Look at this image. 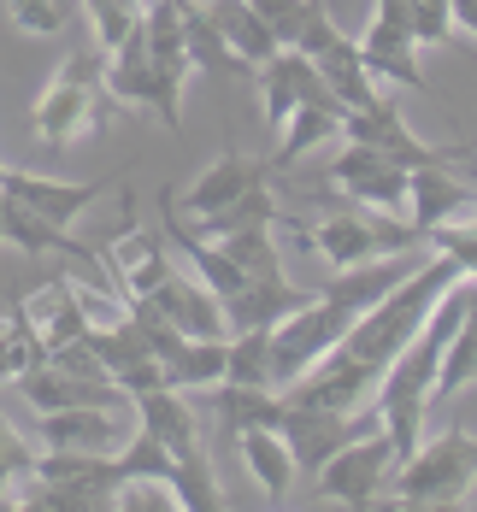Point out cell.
<instances>
[{
  "mask_svg": "<svg viewBox=\"0 0 477 512\" xmlns=\"http://www.w3.org/2000/svg\"><path fill=\"white\" fill-rule=\"evenodd\" d=\"M466 271L454 265L448 254H430V259H419L383 301H371L354 324H348V336L336 342V354H348L354 365H366L371 377L383 383V371H389V359L401 354L413 336L424 330V318L436 312V301L460 283Z\"/></svg>",
  "mask_w": 477,
  "mask_h": 512,
  "instance_id": "obj_1",
  "label": "cell"
},
{
  "mask_svg": "<svg viewBox=\"0 0 477 512\" xmlns=\"http://www.w3.org/2000/svg\"><path fill=\"white\" fill-rule=\"evenodd\" d=\"M395 507H466L477 489V436L466 424H454L448 436L419 442L407 460L395 465V483H389Z\"/></svg>",
  "mask_w": 477,
  "mask_h": 512,
  "instance_id": "obj_2",
  "label": "cell"
},
{
  "mask_svg": "<svg viewBox=\"0 0 477 512\" xmlns=\"http://www.w3.org/2000/svg\"><path fill=\"white\" fill-rule=\"evenodd\" d=\"M106 101H112V89H106V65H95L89 53L77 48V53H65L59 77L36 95L30 130H36L53 154H59V148H71L77 136L101 130V124H106Z\"/></svg>",
  "mask_w": 477,
  "mask_h": 512,
  "instance_id": "obj_3",
  "label": "cell"
},
{
  "mask_svg": "<svg viewBox=\"0 0 477 512\" xmlns=\"http://www.w3.org/2000/svg\"><path fill=\"white\" fill-rule=\"evenodd\" d=\"M307 236V248H313L330 271H354V265H366V259H383V254H413V242H424L413 224H389V212H330V218H318L301 230Z\"/></svg>",
  "mask_w": 477,
  "mask_h": 512,
  "instance_id": "obj_4",
  "label": "cell"
},
{
  "mask_svg": "<svg viewBox=\"0 0 477 512\" xmlns=\"http://www.w3.org/2000/svg\"><path fill=\"white\" fill-rule=\"evenodd\" d=\"M395 442H389V430L377 424L366 436H354L348 448H336L330 460L318 465V501H342V507L366 512L377 507V495H383V483H395Z\"/></svg>",
  "mask_w": 477,
  "mask_h": 512,
  "instance_id": "obj_5",
  "label": "cell"
},
{
  "mask_svg": "<svg viewBox=\"0 0 477 512\" xmlns=\"http://www.w3.org/2000/svg\"><path fill=\"white\" fill-rule=\"evenodd\" d=\"M106 89H112V101H124V106H154L165 118V130H183V77H171L148 53L142 24L106 53Z\"/></svg>",
  "mask_w": 477,
  "mask_h": 512,
  "instance_id": "obj_6",
  "label": "cell"
},
{
  "mask_svg": "<svg viewBox=\"0 0 477 512\" xmlns=\"http://www.w3.org/2000/svg\"><path fill=\"white\" fill-rule=\"evenodd\" d=\"M342 136L348 142H366V148H377V154H389L395 165H407V171H424V165H460V159L472 154V148H430V142H419L413 130H407V118H401V106L383 101L377 106H348L342 112Z\"/></svg>",
  "mask_w": 477,
  "mask_h": 512,
  "instance_id": "obj_7",
  "label": "cell"
},
{
  "mask_svg": "<svg viewBox=\"0 0 477 512\" xmlns=\"http://www.w3.org/2000/svg\"><path fill=\"white\" fill-rule=\"evenodd\" d=\"M330 183L354 206H377V212H407L413 206V171L395 165L389 154H377L366 142H348L330 159Z\"/></svg>",
  "mask_w": 477,
  "mask_h": 512,
  "instance_id": "obj_8",
  "label": "cell"
},
{
  "mask_svg": "<svg viewBox=\"0 0 477 512\" xmlns=\"http://www.w3.org/2000/svg\"><path fill=\"white\" fill-rule=\"evenodd\" d=\"M383 418L377 407H360V412H324V407H295V401H283V418H277V430H283V442L295 448V465L301 471H313L330 460L336 448H348L354 436H366L377 430Z\"/></svg>",
  "mask_w": 477,
  "mask_h": 512,
  "instance_id": "obj_9",
  "label": "cell"
},
{
  "mask_svg": "<svg viewBox=\"0 0 477 512\" xmlns=\"http://www.w3.org/2000/svg\"><path fill=\"white\" fill-rule=\"evenodd\" d=\"M101 254H106V271H112V283H118V295H124V301H148L159 283L177 271V265H171V248H165V236L136 230V218L106 242Z\"/></svg>",
  "mask_w": 477,
  "mask_h": 512,
  "instance_id": "obj_10",
  "label": "cell"
},
{
  "mask_svg": "<svg viewBox=\"0 0 477 512\" xmlns=\"http://www.w3.org/2000/svg\"><path fill=\"white\" fill-rule=\"evenodd\" d=\"M324 95H330V83H324V71L301 48H283L260 65V101H265V124L271 130H283V118L295 106L324 101Z\"/></svg>",
  "mask_w": 477,
  "mask_h": 512,
  "instance_id": "obj_11",
  "label": "cell"
},
{
  "mask_svg": "<svg viewBox=\"0 0 477 512\" xmlns=\"http://www.w3.org/2000/svg\"><path fill=\"white\" fill-rule=\"evenodd\" d=\"M118 177H95V183H59V177H36V171H0V189L12 195V201H24L30 212H42L53 224H71L77 212H89V206L101 201V189H112Z\"/></svg>",
  "mask_w": 477,
  "mask_h": 512,
  "instance_id": "obj_12",
  "label": "cell"
},
{
  "mask_svg": "<svg viewBox=\"0 0 477 512\" xmlns=\"http://www.w3.org/2000/svg\"><path fill=\"white\" fill-rule=\"evenodd\" d=\"M407 212H413V230L430 242V230L472 218L477 212V189L472 183H460L454 165H424V171H413V206H407Z\"/></svg>",
  "mask_w": 477,
  "mask_h": 512,
  "instance_id": "obj_13",
  "label": "cell"
},
{
  "mask_svg": "<svg viewBox=\"0 0 477 512\" xmlns=\"http://www.w3.org/2000/svg\"><path fill=\"white\" fill-rule=\"evenodd\" d=\"M271 171H277V165H260V159L224 148V154H218L207 171L189 183V218L201 224V218H212V212H224L230 201H242L248 189H265V177H271Z\"/></svg>",
  "mask_w": 477,
  "mask_h": 512,
  "instance_id": "obj_14",
  "label": "cell"
},
{
  "mask_svg": "<svg viewBox=\"0 0 477 512\" xmlns=\"http://www.w3.org/2000/svg\"><path fill=\"white\" fill-rule=\"evenodd\" d=\"M183 336H230V312H224V301L212 295L201 277H183V271H171L165 283H159L154 295H148Z\"/></svg>",
  "mask_w": 477,
  "mask_h": 512,
  "instance_id": "obj_15",
  "label": "cell"
},
{
  "mask_svg": "<svg viewBox=\"0 0 477 512\" xmlns=\"http://www.w3.org/2000/svg\"><path fill=\"white\" fill-rule=\"evenodd\" d=\"M413 30L401 24V18H383V12H371L366 36H360V59H366L371 77H389V83H401V89H424L430 95V83H424V71L413 65Z\"/></svg>",
  "mask_w": 477,
  "mask_h": 512,
  "instance_id": "obj_16",
  "label": "cell"
},
{
  "mask_svg": "<svg viewBox=\"0 0 477 512\" xmlns=\"http://www.w3.org/2000/svg\"><path fill=\"white\" fill-rule=\"evenodd\" d=\"M136 412H142V430H154L177 460L207 454L201 418H195V407H189V389H171V383H165V389H148V395H136Z\"/></svg>",
  "mask_w": 477,
  "mask_h": 512,
  "instance_id": "obj_17",
  "label": "cell"
},
{
  "mask_svg": "<svg viewBox=\"0 0 477 512\" xmlns=\"http://www.w3.org/2000/svg\"><path fill=\"white\" fill-rule=\"evenodd\" d=\"M42 442L48 448H77V454H118L130 436L118 430L112 407H59L42 412Z\"/></svg>",
  "mask_w": 477,
  "mask_h": 512,
  "instance_id": "obj_18",
  "label": "cell"
},
{
  "mask_svg": "<svg viewBox=\"0 0 477 512\" xmlns=\"http://www.w3.org/2000/svg\"><path fill=\"white\" fill-rule=\"evenodd\" d=\"M236 454H242V465L254 471V483L265 489L271 507H283V501L295 495L301 465H295V448L283 442V430H242V436H236Z\"/></svg>",
  "mask_w": 477,
  "mask_h": 512,
  "instance_id": "obj_19",
  "label": "cell"
},
{
  "mask_svg": "<svg viewBox=\"0 0 477 512\" xmlns=\"http://www.w3.org/2000/svg\"><path fill=\"white\" fill-rule=\"evenodd\" d=\"M307 301H313V289H295L283 271H271V277H248V289L230 295L224 312H230L236 330H271V324H283L289 312L307 307Z\"/></svg>",
  "mask_w": 477,
  "mask_h": 512,
  "instance_id": "obj_20",
  "label": "cell"
},
{
  "mask_svg": "<svg viewBox=\"0 0 477 512\" xmlns=\"http://www.w3.org/2000/svg\"><path fill=\"white\" fill-rule=\"evenodd\" d=\"M342 112H348V106L336 101V95L295 106V112L283 118V142H277L271 165H277V171H289L301 154H313V148H324V142H336V136H342Z\"/></svg>",
  "mask_w": 477,
  "mask_h": 512,
  "instance_id": "obj_21",
  "label": "cell"
},
{
  "mask_svg": "<svg viewBox=\"0 0 477 512\" xmlns=\"http://www.w3.org/2000/svg\"><path fill=\"white\" fill-rule=\"evenodd\" d=\"M207 18L218 24L224 48L236 53L242 65H254V71H260L265 59H271V53H283V42H277V30L265 24V18L254 12V6H248V0H212V6H207Z\"/></svg>",
  "mask_w": 477,
  "mask_h": 512,
  "instance_id": "obj_22",
  "label": "cell"
},
{
  "mask_svg": "<svg viewBox=\"0 0 477 512\" xmlns=\"http://www.w3.org/2000/svg\"><path fill=\"white\" fill-rule=\"evenodd\" d=\"M472 383H477V289H472V277H466V312H460V324H454V336H448V348H442L430 407L454 401V395L472 389Z\"/></svg>",
  "mask_w": 477,
  "mask_h": 512,
  "instance_id": "obj_23",
  "label": "cell"
},
{
  "mask_svg": "<svg viewBox=\"0 0 477 512\" xmlns=\"http://www.w3.org/2000/svg\"><path fill=\"white\" fill-rule=\"evenodd\" d=\"M212 407L230 436H242V430H277L283 395H271L265 383H212Z\"/></svg>",
  "mask_w": 477,
  "mask_h": 512,
  "instance_id": "obj_24",
  "label": "cell"
},
{
  "mask_svg": "<svg viewBox=\"0 0 477 512\" xmlns=\"http://www.w3.org/2000/svg\"><path fill=\"white\" fill-rule=\"evenodd\" d=\"M224 365H230L224 336H183L165 354V383L171 389H212V383H224Z\"/></svg>",
  "mask_w": 477,
  "mask_h": 512,
  "instance_id": "obj_25",
  "label": "cell"
},
{
  "mask_svg": "<svg viewBox=\"0 0 477 512\" xmlns=\"http://www.w3.org/2000/svg\"><path fill=\"white\" fill-rule=\"evenodd\" d=\"M318 71H324V83H330V95L342 106H377V77L366 71V59H360V42H348V36H336L330 48L313 59Z\"/></svg>",
  "mask_w": 477,
  "mask_h": 512,
  "instance_id": "obj_26",
  "label": "cell"
},
{
  "mask_svg": "<svg viewBox=\"0 0 477 512\" xmlns=\"http://www.w3.org/2000/svg\"><path fill=\"white\" fill-rule=\"evenodd\" d=\"M30 312L42 318L48 354H53V348H65V342H83V336H89V307H83V295H77V283H71V277H53L48 289L30 301Z\"/></svg>",
  "mask_w": 477,
  "mask_h": 512,
  "instance_id": "obj_27",
  "label": "cell"
},
{
  "mask_svg": "<svg viewBox=\"0 0 477 512\" xmlns=\"http://www.w3.org/2000/svg\"><path fill=\"white\" fill-rule=\"evenodd\" d=\"M118 465H124V483H171L177 489V454L159 442L154 430H136L124 448H118Z\"/></svg>",
  "mask_w": 477,
  "mask_h": 512,
  "instance_id": "obj_28",
  "label": "cell"
},
{
  "mask_svg": "<svg viewBox=\"0 0 477 512\" xmlns=\"http://www.w3.org/2000/svg\"><path fill=\"white\" fill-rule=\"evenodd\" d=\"M212 242L236 259L248 277H271V271H283V254H277V242H271V224H248V230H230V236H212Z\"/></svg>",
  "mask_w": 477,
  "mask_h": 512,
  "instance_id": "obj_29",
  "label": "cell"
},
{
  "mask_svg": "<svg viewBox=\"0 0 477 512\" xmlns=\"http://www.w3.org/2000/svg\"><path fill=\"white\" fill-rule=\"evenodd\" d=\"M224 383H265V389H271V330H242V336L230 342Z\"/></svg>",
  "mask_w": 477,
  "mask_h": 512,
  "instance_id": "obj_30",
  "label": "cell"
},
{
  "mask_svg": "<svg viewBox=\"0 0 477 512\" xmlns=\"http://www.w3.org/2000/svg\"><path fill=\"white\" fill-rule=\"evenodd\" d=\"M248 224H277V201H271L265 189H248L242 201H230L224 212L201 218V230H207V236H230V230H248Z\"/></svg>",
  "mask_w": 477,
  "mask_h": 512,
  "instance_id": "obj_31",
  "label": "cell"
},
{
  "mask_svg": "<svg viewBox=\"0 0 477 512\" xmlns=\"http://www.w3.org/2000/svg\"><path fill=\"white\" fill-rule=\"evenodd\" d=\"M407 30L419 48H442L454 36V0H407Z\"/></svg>",
  "mask_w": 477,
  "mask_h": 512,
  "instance_id": "obj_32",
  "label": "cell"
},
{
  "mask_svg": "<svg viewBox=\"0 0 477 512\" xmlns=\"http://www.w3.org/2000/svg\"><path fill=\"white\" fill-rule=\"evenodd\" d=\"M0 6L24 36H59L65 30V0H0Z\"/></svg>",
  "mask_w": 477,
  "mask_h": 512,
  "instance_id": "obj_33",
  "label": "cell"
},
{
  "mask_svg": "<svg viewBox=\"0 0 477 512\" xmlns=\"http://www.w3.org/2000/svg\"><path fill=\"white\" fill-rule=\"evenodd\" d=\"M454 30H472L477 36V0H454Z\"/></svg>",
  "mask_w": 477,
  "mask_h": 512,
  "instance_id": "obj_34",
  "label": "cell"
},
{
  "mask_svg": "<svg viewBox=\"0 0 477 512\" xmlns=\"http://www.w3.org/2000/svg\"><path fill=\"white\" fill-rule=\"evenodd\" d=\"M0 242H6V195H0Z\"/></svg>",
  "mask_w": 477,
  "mask_h": 512,
  "instance_id": "obj_35",
  "label": "cell"
},
{
  "mask_svg": "<svg viewBox=\"0 0 477 512\" xmlns=\"http://www.w3.org/2000/svg\"><path fill=\"white\" fill-rule=\"evenodd\" d=\"M83 6H89V12H101V6H112V0H83Z\"/></svg>",
  "mask_w": 477,
  "mask_h": 512,
  "instance_id": "obj_36",
  "label": "cell"
},
{
  "mask_svg": "<svg viewBox=\"0 0 477 512\" xmlns=\"http://www.w3.org/2000/svg\"><path fill=\"white\" fill-rule=\"evenodd\" d=\"M0 171H6V165H0Z\"/></svg>",
  "mask_w": 477,
  "mask_h": 512,
  "instance_id": "obj_37",
  "label": "cell"
}]
</instances>
